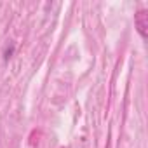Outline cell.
Instances as JSON below:
<instances>
[{
	"instance_id": "7a4b0ae2",
	"label": "cell",
	"mask_w": 148,
	"mask_h": 148,
	"mask_svg": "<svg viewBox=\"0 0 148 148\" xmlns=\"http://www.w3.org/2000/svg\"><path fill=\"white\" fill-rule=\"evenodd\" d=\"M12 52H14V47H12V45H11V47H7V49H5V54H4V59L7 61V59L12 56Z\"/></svg>"
},
{
	"instance_id": "6da1fadb",
	"label": "cell",
	"mask_w": 148,
	"mask_h": 148,
	"mask_svg": "<svg viewBox=\"0 0 148 148\" xmlns=\"http://www.w3.org/2000/svg\"><path fill=\"white\" fill-rule=\"evenodd\" d=\"M134 23H136V28L139 32V35L145 38L146 37V28H148V12L146 11H139L134 18Z\"/></svg>"
}]
</instances>
